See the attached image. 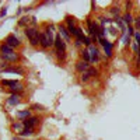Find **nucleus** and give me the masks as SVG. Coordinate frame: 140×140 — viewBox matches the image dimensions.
<instances>
[{
  "label": "nucleus",
  "mask_w": 140,
  "mask_h": 140,
  "mask_svg": "<svg viewBox=\"0 0 140 140\" xmlns=\"http://www.w3.org/2000/svg\"><path fill=\"white\" fill-rule=\"evenodd\" d=\"M53 30L55 27L50 24V25L46 27L45 32H41V38H39V45L43 48V49H48V48L55 45V38H53Z\"/></svg>",
  "instance_id": "1"
},
{
  "label": "nucleus",
  "mask_w": 140,
  "mask_h": 140,
  "mask_svg": "<svg viewBox=\"0 0 140 140\" xmlns=\"http://www.w3.org/2000/svg\"><path fill=\"white\" fill-rule=\"evenodd\" d=\"M119 11H121V9H119V7H112V9H111V13H112L115 17H119Z\"/></svg>",
  "instance_id": "26"
},
{
  "label": "nucleus",
  "mask_w": 140,
  "mask_h": 140,
  "mask_svg": "<svg viewBox=\"0 0 140 140\" xmlns=\"http://www.w3.org/2000/svg\"><path fill=\"white\" fill-rule=\"evenodd\" d=\"M32 108H35L36 109V111H42V105H38V104H35V105H32Z\"/></svg>",
  "instance_id": "31"
},
{
  "label": "nucleus",
  "mask_w": 140,
  "mask_h": 140,
  "mask_svg": "<svg viewBox=\"0 0 140 140\" xmlns=\"http://www.w3.org/2000/svg\"><path fill=\"white\" fill-rule=\"evenodd\" d=\"M91 41H93V39H91L90 36H84V41H83V43H84V45H87V48H88L90 45H93V43H91Z\"/></svg>",
  "instance_id": "25"
},
{
  "label": "nucleus",
  "mask_w": 140,
  "mask_h": 140,
  "mask_svg": "<svg viewBox=\"0 0 140 140\" xmlns=\"http://www.w3.org/2000/svg\"><path fill=\"white\" fill-rule=\"evenodd\" d=\"M24 128V125L23 123H13V129H14V130H17V132H21V129Z\"/></svg>",
  "instance_id": "22"
},
{
  "label": "nucleus",
  "mask_w": 140,
  "mask_h": 140,
  "mask_svg": "<svg viewBox=\"0 0 140 140\" xmlns=\"http://www.w3.org/2000/svg\"><path fill=\"white\" fill-rule=\"evenodd\" d=\"M20 102H21V97H20V94H11L7 98V104L11 105V107H17Z\"/></svg>",
  "instance_id": "9"
},
{
  "label": "nucleus",
  "mask_w": 140,
  "mask_h": 140,
  "mask_svg": "<svg viewBox=\"0 0 140 140\" xmlns=\"http://www.w3.org/2000/svg\"><path fill=\"white\" fill-rule=\"evenodd\" d=\"M56 56L59 60H64L66 59V52H56Z\"/></svg>",
  "instance_id": "24"
},
{
  "label": "nucleus",
  "mask_w": 140,
  "mask_h": 140,
  "mask_svg": "<svg viewBox=\"0 0 140 140\" xmlns=\"http://www.w3.org/2000/svg\"><path fill=\"white\" fill-rule=\"evenodd\" d=\"M17 116L21 118V119L31 118V109H24V111H18V112H17Z\"/></svg>",
  "instance_id": "14"
},
{
  "label": "nucleus",
  "mask_w": 140,
  "mask_h": 140,
  "mask_svg": "<svg viewBox=\"0 0 140 140\" xmlns=\"http://www.w3.org/2000/svg\"><path fill=\"white\" fill-rule=\"evenodd\" d=\"M0 84H2V86H6L7 88H10V87L16 86V84H18V81H17V80H2V81H0Z\"/></svg>",
  "instance_id": "18"
},
{
  "label": "nucleus",
  "mask_w": 140,
  "mask_h": 140,
  "mask_svg": "<svg viewBox=\"0 0 140 140\" xmlns=\"http://www.w3.org/2000/svg\"><path fill=\"white\" fill-rule=\"evenodd\" d=\"M23 90H24V87H23L21 83H18V84H16V86H13V87L9 88V91H10L11 94H20Z\"/></svg>",
  "instance_id": "13"
},
{
  "label": "nucleus",
  "mask_w": 140,
  "mask_h": 140,
  "mask_svg": "<svg viewBox=\"0 0 140 140\" xmlns=\"http://www.w3.org/2000/svg\"><path fill=\"white\" fill-rule=\"evenodd\" d=\"M126 32H128V35H129V36H132V35H135V32H136V31H135V28H133L132 25H129V27H128V30H126Z\"/></svg>",
  "instance_id": "27"
},
{
  "label": "nucleus",
  "mask_w": 140,
  "mask_h": 140,
  "mask_svg": "<svg viewBox=\"0 0 140 140\" xmlns=\"http://www.w3.org/2000/svg\"><path fill=\"white\" fill-rule=\"evenodd\" d=\"M66 23L69 24V27H74V18L71 16H67L66 17Z\"/></svg>",
  "instance_id": "23"
},
{
  "label": "nucleus",
  "mask_w": 140,
  "mask_h": 140,
  "mask_svg": "<svg viewBox=\"0 0 140 140\" xmlns=\"http://www.w3.org/2000/svg\"><path fill=\"white\" fill-rule=\"evenodd\" d=\"M4 43H7V45L11 46V48H16V46H20V45H21L20 39L17 38L16 35H13V34H11V35H9L7 38L4 39Z\"/></svg>",
  "instance_id": "8"
},
{
  "label": "nucleus",
  "mask_w": 140,
  "mask_h": 140,
  "mask_svg": "<svg viewBox=\"0 0 140 140\" xmlns=\"http://www.w3.org/2000/svg\"><path fill=\"white\" fill-rule=\"evenodd\" d=\"M81 55V60H84V62H87V63H90L91 62V56H90V52H88V49H83L80 52Z\"/></svg>",
  "instance_id": "15"
},
{
  "label": "nucleus",
  "mask_w": 140,
  "mask_h": 140,
  "mask_svg": "<svg viewBox=\"0 0 140 140\" xmlns=\"http://www.w3.org/2000/svg\"><path fill=\"white\" fill-rule=\"evenodd\" d=\"M135 23H136V30H140V16L135 20Z\"/></svg>",
  "instance_id": "29"
},
{
  "label": "nucleus",
  "mask_w": 140,
  "mask_h": 140,
  "mask_svg": "<svg viewBox=\"0 0 140 140\" xmlns=\"http://www.w3.org/2000/svg\"><path fill=\"white\" fill-rule=\"evenodd\" d=\"M13 48L11 46H9L7 43H3L2 46H0V53H9V52H13Z\"/></svg>",
  "instance_id": "20"
},
{
  "label": "nucleus",
  "mask_w": 140,
  "mask_h": 140,
  "mask_svg": "<svg viewBox=\"0 0 140 140\" xmlns=\"http://www.w3.org/2000/svg\"><path fill=\"white\" fill-rule=\"evenodd\" d=\"M30 21V18H28V17H23V18L21 20H20V23H18V25H25V24L27 23H28Z\"/></svg>",
  "instance_id": "28"
},
{
  "label": "nucleus",
  "mask_w": 140,
  "mask_h": 140,
  "mask_svg": "<svg viewBox=\"0 0 140 140\" xmlns=\"http://www.w3.org/2000/svg\"><path fill=\"white\" fill-rule=\"evenodd\" d=\"M123 38H122V41H123V45H129V43H130V36L128 35V32L126 34H123Z\"/></svg>",
  "instance_id": "21"
},
{
  "label": "nucleus",
  "mask_w": 140,
  "mask_h": 140,
  "mask_svg": "<svg viewBox=\"0 0 140 140\" xmlns=\"http://www.w3.org/2000/svg\"><path fill=\"white\" fill-rule=\"evenodd\" d=\"M55 48H56V52H66V42L60 36V34L55 36Z\"/></svg>",
  "instance_id": "3"
},
{
  "label": "nucleus",
  "mask_w": 140,
  "mask_h": 140,
  "mask_svg": "<svg viewBox=\"0 0 140 140\" xmlns=\"http://www.w3.org/2000/svg\"><path fill=\"white\" fill-rule=\"evenodd\" d=\"M87 49H88L90 56H91V63H97L98 59H100V52H98V49L95 48V45H90Z\"/></svg>",
  "instance_id": "6"
},
{
  "label": "nucleus",
  "mask_w": 140,
  "mask_h": 140,
  "mask_svg": "<svg viewBox=\"0 0 140 140\" xmlns=\"http://www.w3.org/2000/svg\"><path fill=\"white\" fill-rule=\"evenodd\" d=\"M38 121H39V119L36 118V116H31V118L24 119V121H23V125H24V128H32V129H34V126L38 123Z\"/></svg>",
  "instance_id": "10"
},
{
  "label": "nucleus",
  "mask_w": 140,
  "mask_h": 140,
  "mask_svg": "<svg viewBox=\"0 0 140 140\" xmlns=\"http://www.w3.org/2000/svg\"><path fill=\"white\" fill-rule=\"evenodd\" d=\"M122 18H123V21H125V24H126V27H129V25H132V23L135 21V20H133V16L130 14V13H126V14L122 17Z\"/></svg>",
  "instance_id": "17"
},
{
  "label": "nucleus",
  "mask_w": 140,
  "mask_h": 140,
  "mask_svg": "<svg viewBox=\"0 0 140 140\" xmlns=\"http://www.w3.org/2000/svg\"><path fill=\"white\" fill-rule=\"evenodd\" d=\"M98 42H100L101 45L104 46L105 55H107L108 57H111V56H112V48H114V43H112V42H109V41H108V39H105V38L98 39Z\"/></svg>",
  "instance_id": "4"
},
{
  "label": "nucleus",
  "mask_w": 140,
  "mask_h": 140,
  "mask_svg": "<svg viewBox=\"0 0 140 140\" xmlns=\"http://www.w3.org/2000/svg\"><path fill=\"white\" fill-rule=\"evenodd\" d=\"M90 69V64H88L87 62H84V60H80V62L76 63V70L80 71V73H84L86 70Z\"/></svg>",
  "instance_id": "12"
},
{
  "label": "nucleus",
  "mask_w": 140,
  "mask_h": 140,
  "mask_svg": "<svg viewBox=\"0 0 140 140\" xmlns=\"http://www.w3.org/2000/svg\"><path fill=\"white\" fill-rule=\"evenodd\" d=\"M3 73H14V74H23V70L18 67H7L3 70Z\"/></svg>",
  "instance_id": "19"
},
{
  "label": "nucleus",
  "mask_w": 140,
  "mask_h": 140,
  "mask_svg": "<svg viewBox=\"0 0 140 140\" xmlns=\"http://www.w3.org/2000/svg\"><path fill=\"white\" fill-rule=\"evenodd\" d=\"M0 56H2L3 60H6V62H17L18 60V53L17 52H9V53H0Z\"/></svg>",
  "instance_id": "7"
},
{
  "label": "nucleus",
  "mask_w": 140,
  "mask_h": 140,
  "mask_svg": "<svg viewBox=\"0 0 140 140\" xmlns=\"http://www.w3.org/2000/svg\"><path fill=\"white\" fill-rule=\"evenodd\" d=\"M6 14H7V9H2V11H0V17H4Z\"/></svg>",
  "instance_id": "30"
},
{
  "label": "nucleus",
  "mask_w": 140,
  "mask_h": 140,
  "mask_svg": "<svg viewBox=\"0 0 140 140\" xmlns=\"http://www.w3.org/2000/svg\"><path fill=\"white\" fill-rule=\"evenodd\" d=\"M137 56H140V48H139V55H137Z\"/></svg>",
  "instance_id": "32"
},
{
  "label": "nucleus",
  "mask_w": 140,
  "mask_h": 140,
  "mask_svg": "<svg viewBox=\"0 0 140 140\" xmlns=\"http://www.w3.org/2000/svg\"><path fill=\"white\" fill-rule=\"evenodd\" d=\"M98 74V70L95 69V67H90L88 70H86L84 73H81V81H88L90 80V77H93V76H97Z\"/></svg>",
  "instance_id": "5"
},
{
  "label": "nucleus",
  "mask_w": 140,
  "mask_h": 140,
  "mask_svg": "<svg viewBox=\"0 0 140 140\" xmlns=\"http://www.w3.org/2000/svg\"><path fill=\"white\" fill-rule=\"evenodd\" d=\"M21 137H27V136H32L34 135V129L32 128H24L21 132L18 133Z\"/></svg>",
  "instance_id": "16"
},
{
  "label": "nucleus",
  "mask_w": 140,
  "mask_h": 140,
  "mask_svg": "<svg viewBox=\"0 0 140 140\" xmlns=\"http://www.w3.org/2000/svg\"><path fill=\"white\" fill-rule=\"evenodd\" d=\"M57 28H59V34H60V36H62V38L64 39V41H70V34H69V30L66 28V27H63L62 24H60L59 27H57Z\"/></svg>",
  "instance_id": "11"
},
{
  "label": "nucleus",
  "mask_w": 140,
  "mask_h": 140,
  "mask_svg": "<svg viewBox=\"0 0 140 140\" xmlns=\"http://www.w3.org/2000/svg\"><path fill=\"white\" fill-rule=\"evenodd\" d=\"M25 35H27V38H28V41L31 42L32 46H38L39 45L41 34L35 27H27L25 28Z\"/></svg>",
  "instance_id": "2"
}]
</instances>
